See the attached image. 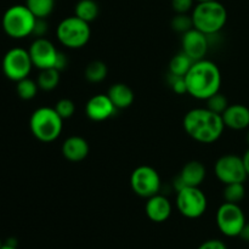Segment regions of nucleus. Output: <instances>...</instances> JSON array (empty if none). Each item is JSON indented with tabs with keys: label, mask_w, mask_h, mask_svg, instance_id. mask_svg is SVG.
I'll list each match as a JSON object with an SVG mask.
<instances>
[{
	"label": "nucleus",
	"mask_w": 249,
	"mask_h": 249,
	"mask_svg": "<svg viewBox=\"0 0 249 249\" xmlns=\"http://www.w3.org/2000/svg\"><path fill=\"white\" fill-rule=\"evenodd\" d=\"M214 173L216 179L224 185L245 182L248 178L243 158L232 153L224 155L216 160L214 164Z\"/></svg>",
	"instance_id": "11"
},
{
	"label": "nucleus",
	"mask_w": 249,
	"mask_h": 249,
	"mask_svg": "<svg viewBox=\"0 0 249 249\" xmlns=\"http://www.w3.org/2000/svg\"><path fill=\"white\" fill-rule=\"evenodd\" d=\"M48 29L49 26L46 23V18H36L32 36H36V38H44Z\"/></svg>",
	"instance_id": "32"
},
{
	"label": "nucleus",
	"mask_w": 249,
	"mask_h": 249,
	"mask_svg": "<svg viewBox=\"0 0 249 249\" xmlns=\"http://www.w3.org/2000/svg\"><path fill=\"white\" fill-rule=\"evenodd\" d=\"M53 108L60 114L61 118L65 121V119L73 117V114L75 112V104L71 99H61L56 102Z\"/></svg>",
	"instance_id": "29"
},
{
	"label": "nucleus",
	"mask_w": 249,
	"mask_h": 249,
	"mask_svg": "<svg viewBox=\"0 0 249 249\" xmlns=\"http://www.w3.org/2000/svg\"><path fill=\"white\" fill-rule=\"evenodd\" d=\"M243 163H245V167H246V170H247V174L249 177V148L247 151L245 152V155H243Z\"/></svg>",
	"instance_id": "36"
},
{
	"label": "nucleus",
	"mask_w": 249,
	"mask_h": 249,
	"mask_svg": "<svg viewBox=\"0 0 249 249\" xmlns=\"http://www.w3.org/2000/svg\"><path fill=\"white\" fill-rule=\"evenodd\" d=\"M194 28L207 36H215L225 27L228 11L218 0L198 2L191 14Z\"/></svg>",
	"instance_id": "3"
},
{
	"label": "nucleus",
	"mask_w": 249,
	"mask_h": 249,
	"mask_svg": "<svg viewBox=\"0 0 249 249\" xmlns=\"http://www.w3.org/2000/svg\"><path fill=\"white\" fill-rule=\"evenodd\" d=\"M187 94L197 100H204L220 91L221 72L211 60L195 61L185 75Z\"/></svg>",
	"instance_id": "2"
},
{
	"label": "nucleus",
	"mask_w": 249,
	"mask_h": 249,
	"mask_svg": "<svg viewBox=\"0 0 249 249\" xmlns=\"http://www.w3.org/2000/svg\"><path fill=\"white\" fill-rule=\"evenodd\" d=\"M117 108L107 94L94 95L85 105V114L94 122H104L114 116Z\"/></svg>",
	"instance_id": "14"
},
{
	"label": "nucleus",
	"mask_w": 249,
	"mask_h": 249,
	"mask_svg": "<svg viewBox=\"0 0 249 249\" xmlns=\"http://www.w3.org/2000/svg\"><path fill=\"white\" fill-rule=\"evenodd\" d=\"M2 246H4V245H2V242H1V240H0V248H1V247H2Z\"/></svg>",
	"instance_id": "40"
},
{
	"label": "nucleus",
	"mask_w": 249,
	"mask_h": 249,
	"mask_svg": "<svg viewBox=\"0 0 249 249\" xmlns=\"http://www.w3.org/2000/svg\"><path fill=\"white\" fill-rule=\"evenodd\" d=\"M39 87L36 84V80L31 79L29 77L24 78V79L16 82V92L18 95L19 99L24 100V101H29V100L34 99L36 96Z\"/></svg>",
	"instance_id": "25"
},
{
	"label": "nucleus",
	"mask_w": 249,
	"mask_h": 249,
	"mask_svg": "<svg viewBox=\"0 0 249 249\" xmlns=\"http://www.w3.org/2000/svg\"><path fill=\"white\" fill-rule=\"evenodd\" d=\"M195 0H172V7L177 14H187L194 6Z\"/></svg>",
	"instance_id": "31"
},
{
	"label": "nucleus",
	"mask_w": 249,
	"mask_h": 249,
	"mask_svg": "<svg viewBox=\"0 0 249 249\" xmlns=\"http://www.w3.org/2000/svg\"><path fill=\"white\" fill-rule=\"evenodd\" d=\"M56 36L60 44L67 49H82L89 43L91 29L88 22L79 17L70 16L63 18L56 28Z\"/></svg>",
	"instance_id": "6"
},
{
	"label": "nucleus",
	"mask_w": 249,
	"mask_h": 249,
	"mask_svg": "<svg viewBox=\"0 0 249 249\" xmlns=\"http://www.w3.org/2000/svg\"><path fill=\"white\" fill-rule=\"evenodd\" d=\"M177 209L187 219H198L206 213L208 201L199 187L187 186L177 192Z\"/></svg>",
	"instance_id": "7"
},
{
	"label": "nucleus",
	"mask_w": 249,
	"mask_h": 249,
	"mask_svg": "<svg viewBox=\"0 0 249 249\" xmlns=\"http://www.w3.org/2000/svg\"><path fill=\"white\" fill-rule=\"evenodd\" d=\"M168 84H169L170 89L178 95H184L187 94V88H186V82H185V77L181 75H175L169 73L168 74Z\"/></svg>",
	"instance_id": "30"
},
{
	"label": "nucleus",
	"mask_w": 249,
	"mask_h": 249,
	"mask_svg": "<svg viewBox=\"0 0 249 249\" xmlns=\"http://www.w3.org/2000/svg\"><path fill=\"white\" fill-rule=\"evenodd\" d=\"M245 196L246 189L243 182H233V184L225 185V189H224L223 192V197L225 202L240 204V202L243 201Z\"/></svg>",
	"instance_id": "26"
},
{
	"label": "nucleus",
	"mask_w": 249,
	"mask_h": 249,
	"mask_svg": "<svg viewBox=\"0 0 249 249\" xmlns=\"http://www.w3.org/2000/svg\"><path fill=\"white\" fill-rule=\"evenodd\" d=\"M29 129L36 140L53 142L62 133L63 119L53 107H39L29 118Z\"/></svg>",
	"instance_id": "4"
},
{
	"label": "nucleus",
	"mask_w": 249,
	"mask_h": 249,
	"mask_svg": "<svg viewBox=\"0 0 249 249\" xmlns=\"http://www.w3.org/2000/svg\"><path fill=\"white\" fill-rule=\"evenodd\" d=\"M173 207L169 199L163 195L157 194L146 199L145 213L153 223H164L172 215Z\"/></svg>",
	"instance_id": "15"
},
{
	"label": "nucleus",
	"mask_w": 249,
	"mask_h": 249,
	"mask_svg": "<svg viewBox=\"0 0 249 249\" xmlns=\"http://www.w3.org/2000/svg\"><path fill=\"white\" fill-rule=\"evenodd\" d=\"M238 237L242 238L245 242H248L249 243V223H246L245 226H243L242 231H241L240 236Z\"/></svg>",
	"instance_id": "35"
},
{
	"label": "nucleus",
	"mask_w": 249,
	"mask_h": 249,
	"mask_svg": "<svg viewBox=\"0 0 249 249\" xmlns=\"http://www.w3.org/2000/svg\"><path fill=\"white\" fill-rule=\"evenodd\" d=\"M178 177L180 178L185 187H199L206 180L207 169L203 163L194 160L185 163Z\"/></svg>",
	"instance_id": "18"
},
{
	"label": "nucleus",
	"mask_w": 249,
	"mask_h": 249,
	"mask_svg": "<svg viewBox=\"0 0 249 249\" xmlns=\"http://www.w3.org/2000/svg\"><path fill=\"white\" fill-rule=\"evenodd\" d=\"M67 63H68V60H67V57H66V55L63 53H61L60 51V53H58V57H57V61H56V66H55V68L57 71H63L66 68V66H67Z\"/></svg>",
	"instance_id": "34"
},
{
	"label": "nucleus",
	"mask_w": 249,
	"mask_h": 249,
	"mask_svg": "<svg viewBox=\"0 0 249 249\" xmlns=\"http://www.w3.org/2000/svg\"><path fill=\"white\" fill-rule=\"evenodd\" d=\"M207 102V108L211 109V111L215 112L218 114H223L225 112V109L229 107V100L228 97L224 94H221L220 91L216 92V94L212 95L209 99L206 100Z\"/></svg>",
	"instance_id": "28"
},
{
	"label": "nucleus",
	"mask_w": 249,
	"mask_h": 249,
	"mask_svg": "<svg viewBox=\"0 0 249 249\" xmlns=\"http://www.w3.org/2000/svg\"><path fill=\"white\" fill-rule=\"evenodd\" d=\"M182 126L192 140L199 143H213L218 141L225 130L221 114L207 107L192 108L182 119Z\"/></svg>",
	"instance_id": "1"
},
{
	"label": "nucleus",
	"mask_w": 249,
	"mask_h": 249,
	"mask_svg": "<svg viewBox=\"0 0 249 249\" xmlns=\"http://www.w3.org/2000/svg\"><path fill=\"white\" fill-rule=\"evenodd\" d=\"M107 96L112 101L117 109H125L133 105L135 100V94L133 89L125 83H116L111 85L107 91Z\"/></svg>",
	"instance_id": "19"
},
{
	"label": "nucleus",
	"mask_w": 249,
	"mask_h": 249,
	"mask_svg": "<svg viewBox=\"0 0 249 249\" xmlns=\"http://www.w3.org/2000/svg\"><path fill=\"white\" fill-rule=\"evenodd\" d=\"M36 17L26 5H14L5 11L1 26L5 33L14 39H23L33 34Z\"/></svg>",
	"instance_id": "5"
},
{
	"label": "nucleus",
	"mask_w": 249,
	"mask_h": 249,
	"mask_svg": "<svg viewBox=\"0 0 249 249\" xmlns=\"http://www.w3.org/2000/svg\"><path fill=\"white\" fill-rule=\"evenodd\" d=\"M216 226L223 235L238 237L243 226L247 223L240 204L224 202L216 211Z\"/></svg>",
	"instance_id": "9"
},
{
	"label": "nucleus",
	"mask_w": 249,
	"mask_h": 249,
	"mask_svg": "<svg viewBox=\"0 0 249 249\" xmlns=\"http://www.w3.org/2000/svg\"><path fill=\"white\" fill-rule=\"evenodd\" d=\"M195 61L192 58H190L186 53H184L182 51H180L179 53L172 57L169 62V73L175 75H181L185 77L186 73L189 72L191 66L194 65Z\"/></svg>",
	"instance_id": "23"
},
{
	"label": "nucleus",
	"mask_w": 249,
	"mask_h": 249,
	"mask_svg": "<svg viewBox=\"0 0 249 249\" xmlns=\"http://www.w3.org/2000/svg\"><path fill=\"white\" fill-rule=\"evenodd\" d=\"M221 117H223L225 128L232 129V130H245L249 126V108L245 105H229Z\"/></svg>",
	"instance_id": "17"
},
{
	"label": "nucleus",
	"mask_w": 249,
	"mask_h": 249,
	"mask_svg": "<svg viewBox=\"0 0 249 249\" xmlns=\"http://www.w3.org/2000/svg\"><path fill=\"white\" fill-rule=\"evenodd\" d=\"M170 26L177 33L184 34L194 28V22L192 17L187 14H177L170 21Z\"/></svg>",
	"instance_id": "27"
},
{
	"label": "nucleus",
	"mask_w": 249,
	"mask_h": 249,
	"mask_svg": "<svg viewBox=\"0 0 249 249\" xmlns=\"http://www.w3.org/2000/svg\"><path fill=\"white\" fill-rule=\"evenodd\" d=\"M89 142L84 138L78 135H72L66 139L61 147L62 156L67 160L78 163L84 160L89 155Z\"/></svg>",
	"instance_id": "16"
},
{
	"label": "nucleus",
	"mask_w": 249,
	"mask_h": 249,
	"mask_svg": "<svg viewBox=\"0 0 249 249\" xmlns=\"http://www.w3.org/2000/svg\"><path fill=\"white\" fill-rule=\"evenodd\" d=\"M33 67L31 55L23 48L10 49L2 58V72L12 82H18L28 77Z\"/></svg>",
	"instance_id": "10"
},
{
	"label": "nucleus",
	"mask_w": 249,
	"mask_h": 249,
	"mask_svg": "<svg viewBox=\"0 0 249 249\" xmlns=\"http://www.w3.org/2000/svg\"><path fill=\"white\" fill-rule=\"evenodd\" d=\"M60 83V71L55 68H48V70H40L38 78H36V84L39 89L43 91H51L56 89Z\"/></svg>",
	"instance_id": "22"
},
{
	"label": "nucleus",
	"mask_w": 249,
	"mask_h": 249,
	"mask_svg": "<svg viewBox=\"0 0 249 249\" xmlns=\"http://www.w3.org/2000/svg\"><path fill=\"white\" fill-rule=\"evenodd\" d=\"M107 74H108V68L105 62L100 60L91 61L89 65L87 66L84 71L85 79L92 84H97L106 79Z\"/></svg>",
	"instance_id": "21"
},
{
	"label": "nucleus",
	"mask_w": 249,
	"mask_h": 249,
	"mask_svg": "<svg viewBox=\"0 0 249 249\" xmlns=\"http://www.w3.org/2000/svg\"><path fill=\"white\" fill-rule=\"evenodd\" d=\"M130 187L134 194L147 199L160 194L162 181L155 168L151 165H139L130 175Z\"/></svg>",
	"instance_id": "8"
},
{
	"label": "nucleus",
	"mask_w": 249,
	"mask_h": 249,
	"mask_svg": "<svg viewBox=\"0 0 249 249\" xmlns=\"http://www.w3.org/2000/svg\"><path fill=\"white\" fill-rule=\"evenodd\" d=\"M0 249H17V247H11V246H7V245H5V243H4V246H2V247Z\"/></svg>",
	"instance_id": "37"
},
{
	"label": "nucleus",
	"mask_w": 249,
	"mask_h": 249,
	"mask_svg": "<svg viewBox=\"0 0 249 249\" xmlns=\"http://www.w3.org/2000/svg\"><path fill=\"white\" fill-rule=\"evenodd\" d=\"M99 4L95 0H79L74 7L75 16L79 17L83 21L88 22V23L95 21L99 16Z\"/></svg>",
	"instance_id": "20"
},
{
	"label": "nucleus",
	"mask_w": 249,
	"mask_h": 249,
	"mask_svg": "<svg viewBox=\"0 0 249 249\" xmlns=\"http://www.w3.org/2000/svg\"><path fill=\"white\" fill-rule=\"evenodd\" d=\"M246 140H247V143L249 145V131L247 133V136H246Z\"/></svg>",
	"instance_id": "39"
},
{
	"label": "nucleus",
	"mask_w": 249,
	"mask_h": 249,
	"mask_svg": "<svg viewBox=\"0 0 249 249\" xmlns=\"http://www.w3.org/2000/svg\"><path fill=\"white\" fill-rule=\"evenodd\" d=\"M26 5L36 18H46L55 7V0H26Z\"/></svg>",
	"instance_id": "24"
},
{
	"label": "nucleus",
	"mask_w": 249,
	"mask_h": 249,
	"mask_svg": "<svg viewBox=\"0 0 249 249\" xmlns=\"http://www.w3.org/2000/svg\"><path fill=\"white\" fill-rule=\"evenodd\" d=\"M28 53L31 55V60L34 67L40 71L55 68L60 51L56 49L53 41L44 36V38L34 39L33 43L29 46Z\"/></svg>",
	"instance_id": "12"
},
{
	"label": "nucleus",
	"mask_w": 249,
	"mask_h": 249,
	"mask_svg": "<svg viewBox=\"0 0 249 249\" xmlns=\"http://www.w3.org/2000/svg\"><path fill=\"white\" fill-rule=\"evenodd\" d=\"M197 2H204V1H212V0H195Z\"/></svg>",
	"instance_id": "38"
},
{
	"label": "nucleus",
	"mask_w": 249,
	"mask_h": 249,
	"mask_svg": "<svg viewBox=\"0 0 249 249\" xmlns=\"http://www.w3.org/2000/svg\"><path fill=\"white\" fill-rule=\"evenodd\" d=\"M209 38L196 28L181 34V51L194 61L203 60L209 50Z\"/></svg>",
	"instance_id": "13"
},
{
	"label": "nucleus",
	"mask_w": 249,
	"mask_h": 249,
	"mask_svg": "<svg viewBox=\"0 0 249 249\" xmlns=\"http://www.w3.org/2000/svg\"><path fill=\"white\" fill-rule=\"evenodd\" d=\"M197 249H228L225 243L220 240H208L202 243Z\"/></svg>",
	"instance_id": "33"
}]
</instances>
